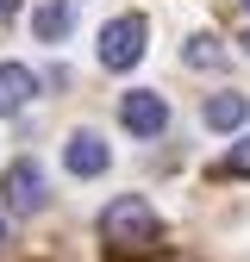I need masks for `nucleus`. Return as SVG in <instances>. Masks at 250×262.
I'll list each match as a JSON object with an SVG mask.
<instances>
[{"label": "nucleus", "mask_w": 250, "mask_h": 262, "mask_svg": "<svg viewBox=\"0 0 250 262\" xmlns=\"http://www.w3.org/2000/svg\"><path fill=\"white\" fill-rule=\"evenodd\" d=\"M100 237L119 244V250L156 244V212H150V200H144V193H119V200L100 212Z\"/></svg>", "instance_id": "obj_1"}, {"label": "nucleus", "mask_w": 250, "mask_h": 262, "mask_svg": "<svg viewBox=\"0 0 250 262\" xmlns=\"http://www.w3.org/2000/svg\"><path fill=\"white\" fill-rule=\"evenodd\" d=\"M144 38H150V25L144 13H125L100 31V69H132V62L144 56Z\"/></svg>", "instance_id": "obj_2"}, {"label": "nucleus", "mask_w": 250, "mask_h": 262, "mask_svg": "<svg viewBox=\"0 0 250 262\" xmlns=\"http://www.w3.org/2000/svg\"><path fill=\"white\" fill-rule=\"evenodd\" d=\"M119 125L132 131V138H156V131L169 125V100L150 94V88H132V94L119 100Z\"/></svg>", "instance_id": "obj_3"}, {"label": "nucleus", "mask_w": 250, "mask_h": 262, "mask_svg": "<svg viewBox=\"0 0 250 262\" xmlns=\"http://www.w3.org/2000/svg\"><path fill=\"white\" fill-rule=\"evenodd\" d=\"M0 193H7L13 212H38V206H44V169H38L31 156H19L13 169H7V181H0Z\"/></svg>", "instance_id": "obj_4"}, {"label": "nucleus", "mask_w": 250, "mask_h": 262, "mask_svg": "<svg viewBox=\"0 0 250 262\" xmlns=\"http://www.w3.org/2000/svg\"><path fill=\"white\" fill-rule=\"evenodd\" d=\"M62 162H69V175H107L113 150H107V138H100V131H75V138H69V150H62Z\"/></svg>", "instance_id": "obj_5"}, {"label": "nucleus", "mask_w": 250, "mask_h": 262, "mask_svg": "<svg viewBox=\"0 0 250 262\" xmlns=\"http://www.w3.org/2000/svg\"><path fill=\"white\" fill-rule=\"evenodd\" d=\"M31 94H38V75L25 62H0V113H25Z\"/></svg>", "instance_id": "obj_6"}, {"label": "nucleus", "mask_w": 250, "mask_h": 262, "mask_svg": "<svg viewBox=\"0 0 250 262\" xmlns=\"http://www.w3.org/2000/svg\"><path fill=\"white\" fill-rule=\"evenodd\" d=\"M69 25H75L69 0H44V7L31 13V38H38V44H62V38H69Z\"/></svg>", "instance_id": "obj_7"}, {"label": "nucleus", "mask_w": 250, "mask_h": 262, "mask_svg": "<svg viewBox=\"0 0 250 262\" xmlns=\"http://www.w3.org/2000/svg\"><path fill=\"white\" fill-rule=\"evenodd\" d=\"M250 119V100H244V94H213V100H206V125L213 131H238Z\"/></svg>", "instance_id": "obj_8"}, {"label": "nucleus", "mask_w": 250, "mask_h": 262, "mask_svg": "<svg viewBox=\"0 0 250 262\" xmlns=\"http://www.w3.org/2000/svg\"><path fill=\"white\" fill-rule=\"evenodd\" d=\"M187 62H194V69H219V62H225V50H219V38L213 31H200V38H187V50H181Z\"/></svg>", "instance_id": "obj_9"}, {"label": "nucleus", "mask_w": 250, "mask_h": 262, "mask_svg": "<svg viewBox=\"0 0 250 262\" xmlns=\"http://www.w3.org/2000/svg\"><path fill=\"white\" fill-rule=\"evenodd\" d=\"M225 175H250V138H238V144H232V156H225Z\"/></svg>", "instance_id": "obj_10"}, {"label": "nucleus", "mask_w": 250, "mask_h": 262, "mask_svg": "<svg viewBox=\"0 0 250 262\" xmlns=\"http://www.w3.org/2000/svg\"><path fill=\"white\" fill-rule=\"evenodd\" d=\"M13 13H19V0H0V19H13Z\"/></svg>", "instance_id": "obj_11"}, {"label": "nucleus", "mask_w": 250, "mask_h": 262, "mask_svg": "<svg viewBox=\"0 0 250 262\" xmlns=\"http://www.w3.org/2000/svg\"><path fill=\"white\" fill-rule=\"evenodd\" d=\"M0 244H7V219H0Z\"/></svg>", "instance_id": "obj_12"}, {"label": "nucleus", "mask_w": 250, "mask_h": 262, "mask_svg": "<svg viewBox=\"0 0 250 262\" xmlns=\"http://www.w3.org/2000/svg\"><path fill=\"white\" fill-rule=\"evenodd\" d=\"M244 50H250V31H244Z\"/></svg>", "instance_id": "obj_13"}, {"label": "nucleus", "mask_w": 250, "mask_h": 262, "mask_svg": "<svg viewBox=\"0 0 250 262\" xmlns=\"http://www.w3.org/2000/svg\"><path fill=\"white\" fill-rule=\"evenodd\" d=\"M244 7H250V0H244Z\"/></svg>", "instance_id": "obj_14"}]
</instances>
